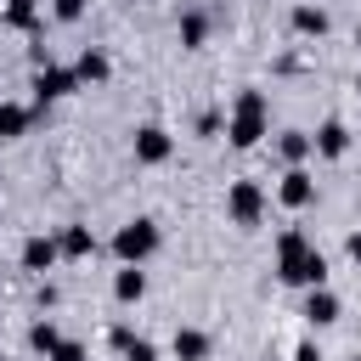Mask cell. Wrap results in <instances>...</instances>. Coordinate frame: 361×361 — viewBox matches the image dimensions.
Returning <instances> with one entry per match:
<instances>
[{
  "instance_id": "6da1fadb",
  "label": "cell",
  "mask_w": 361,
  "mask_h": 361,
  "mask_svg": "<svg viewBox=\"0 0 361 361\" xmlns=\"http://www.w3.org/2000/svg\"><path fill=\"white\" fill-rule=\"evenodd\" d=\"M147 243H153V232H147V226H135V232H124V237H119V249H124V254H142Z\"/></svg>"
},
{
  "instance_id": "7a4b0ae2",
  "label": "cell",
  "mask_w": 361,
  "mask_h": 361,
  "mask_svg": "<svg viewBox=\"0 0 361 361\" xmlns=\"http://www.w3.org/2000/svg\"><path fill=\"white\" fill-rule=\"evenodd\" d=\"M142 153H147V158H158V153H164V135H158V130H147V142H142Z\"/></svg>"
},
{
  "instance_id": "3957f363",
  "label": "cell",
  "mask_w": 361,
  "mask_h": 361,
  "mask_svg": "<svg viewBox=\"0 0 361 361\" xmlns=\"http://www.w3.org/2000/svg\"><path fill=\"white\" fill-rule=\"evenodd\" d=\"M350 254H355V260H361V237H355V243H350Z\"/></svg>"
}]
</instances>
